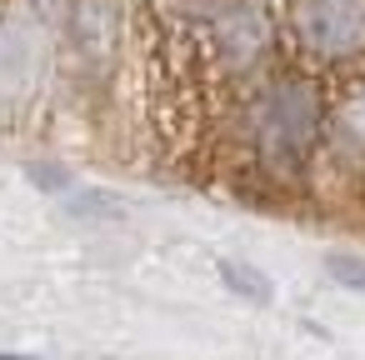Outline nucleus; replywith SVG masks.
I'll return each instance as SVG.
<instances>
[{"label": "nucleus", "instance_id": "obj_1", "mask_svg": "<svg viewBox=\"0 0 365 360\" xmlns=\"http://www.w3.org/2000/svg\"><path fill=\"white\" fill-rule=\"evenodd\" d=\"M325 135V101L310 81H270L255 101V150L265 170L295 175Z\"/></svg>", "mask_w": 365, "mask_h": 360}, {"label": "nucleus", "instance_id": "obj_2", "mask_svg": "<svg viewBox=\"0 0 365 360\" xmlns=\"http://www.w3.org/2000/svg\"><path fill=\"white\" fill-rule=\"evenodd\" d=\"M290 31L310 56H350L365 41V0H290Z\"/></svg>", "mask_w": 365, "mask_h": 360}, {"label": "nucleus", "instance_id": "obj_3", "mask_svg": "<svg viewBox=\"0 0 365 360\" xmlns=\"http://www.w3.org/2000/svg\"><path fill=\"white\" fill-rule=\"evenodd\" d=\"M210 36H215V51L235 71H250L270 56L275 26L260 0H210Z\"/></svg>", "mask_w": 365, "mask_h": 360}, {"label": "nucleus", "instance_id": "obj_4", "mask_svg": "<svg viewBox=\"0 0 365 360\" xmlns=\"http://www.w3.org/2000/svg\"><path fill=\"white\" fill-rule=\"evenodd\" d=\"M51 66L46 36L26 21H0V106H21L41 91V76Z\"/></svg>", "mask_w": 365, "mask_h": 360}, {"label": "nucleus", "instance_id": "obj_5", "mask_svg": "<svg viewBox=\"0 0 365 360\" xmlns=\"http://www.w3.org/2000/svg\"><path fill=\"white\" fill-rule=\"evenodd\" d=\"M220 280H225V290L230 295H240V300H255V305H270V275L265 270H255V265H240V260H220Z\"/></svg>", "mask_w": 365, "mask_h": 360}, {"label": "nucleus", "instance_id": "obj_6", "mask_svg": "<svg viewBox=\"0 0 365 360\" xmlns=\"http://www.w3.org/2000/svg\"><path fill=\"white\" fill-rule=\"evenodd\" d=\"M335 130H340L355 150H365V81L340 96V106H335Z\"/></svg>", "mask_w": 365, "mask_h": 360}, {"label": "nucleus", "instance_id": "obj_7", "mask_svg": "<svg viewBox=\"0 0 365 360\" xmlns=\"http://www.w3.org/2000/svg\"><path fill=\"white\" fill-rule=\"evenodd\" d=\"M66 210H71V215H81V220H115V215H125L115 190H81V195H71V205H66Z\"/></svg>", "mask_w": 365, "mask_h": 360}, {"label": "nucleus", "instance_id": "obj_8", "mask_svg": "<svg viewBox=\"0 0 365 360\" xmlns=\"http://www.w3.org/2000/svg\"><path fill=\"white\" fill-rule=\"evenodd\" d=\"M325 275H330L335 285H345V290L365 295V260H360V255H345V250L325 255Z\"/></svg>", "mask_w": 365, "mask_h": 360}, {"label": "nucleus", "instance_id": "obj_9", "mask_svg": "<svg viewBox=\"0 0 365 360\" xmlns=\"http://www.w3.org/2000/svg\"><path fill=\"white\" fill-rule=\"evenodd\" d=\"M26 175H31V185H36V190H51V195L71 190V175H66L61 165H26Z\"/></svg>", "mask_w": 365, "mask_h": 360}, {"label": "nucleus", "instance_id": "obj_10", "mask_svg": "<svg viewBox=\"0 0 365 360\" xmlns=\"http://www.w3.org/2000/svg\"><path fill=\"white\" fill-rule=\"evenodd\" d=\"M36 6H41V11H46V16H61V11H66V6H71V0H36Z\"/></svg>", "mask_w": 365, "mask_h": 360}, {"label": "nucleus", "instance_id": "obj_11", "mask_svg": "<svg viewBox=\"0 0 365 360\" xmlns=\"http://www.w3.org/2000/svg\"><path fill=\"white\" fill-rule=\"evenodd\" d=\"M0 360H36V355H16V350H11V355H0Z\"/></svg>", "mask_w": 365, "mask_h": 360}]
</instances>
